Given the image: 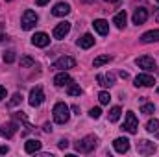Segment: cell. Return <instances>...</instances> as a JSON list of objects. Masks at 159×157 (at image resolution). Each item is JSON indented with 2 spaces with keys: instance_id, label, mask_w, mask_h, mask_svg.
I'll use <instances>...</instances> for the list:
<instances>
[{
  "instance_id": "cell-1",
  "label": "cell",
  "mask_w": 159,
  "mask_h": 157,
  "mask_svg": "<svg viewBox=\"0 0 159 157\" xmlns=\"http://www.w3.org/2000/svg\"><path fill=\"white\" fill-rule=\"evenodd\" d=\"M96 146H98V137L96 135H87V137L80 139L76 142V152H80V154H91Z\"/></svg>"
},
{
  "instance_id": "cell-2",
  "label": "cell",
  "mask_w": 159,
  "mask_h": 157,
  "mask_svg": "<svg viewBox=\"0 0 159 157\" xmlns=\"http://www.w3.org/2000/svg\"><path fill=\"white\" fill-rule=\"evenodd\" d=\"M70 109H69V105L67 104H63V102H57L56 105H54V120H56V124H67L69 122V118H70V113H69Z\"/></svg>"
},
{
  "instance_id": "cell-3",
  "label": "cell",
  "mask_w": 159,
  "mask_h": 157,
  "mask_svg": "<svg viewBox=\"0 0 159 157\" xmlns=\"http://www.w3.org/2000/svg\"><path fill=\"white\" fill-rule=\"evenodd\" d=\"M37 20H39L37 13L32 11V9H26V11L22 13V17H20V26H22V30H32V28L37 24Z\"/></svg>"
},
{
  "instance_id": "cell-4",
  "label": "cell",
  "mask_w": 159,
  "mask_h": 157,
  "mask_svg": "<svg viewBox=\"0 0 159 157\" xmlns=\"http://www.w3.org/2000/svg\"><path fill=\"white\" fill-rule=\"evenodd\" d=\"M122 129H126V131L131 133V135L137 133V129H139V120H137V117H135L133 111H128V113H126V120H124Z\"/></svg>"
},
{
  "instance_id": "cell-5",
  "label": "cell",
  "mask_w": 159,
  "mask_h": 157,
  "mask_svg": "<svg viewBox=\"0 0 159 157\" xmlns=\"http://www.w3.org/2000/svg\"><path fill=\"white\" fill-rule=\"evenodd\" d=\"M74 67H76V59L70 56H63L57 61H54V65H52V69H59V70H67V69H74Z\"/></svg>"
},
{
  "instance_id": "cell-6",
  "label": "cell",
  "mask_w": 159,
  "mask_h": 157,
  "mask_svg": "<svg viewBox=\"0 0 159 157\" xmlns=\"http://www.w3.org/2000/svg\"><path fill=\"white\" fill-rule=\"evenodd\" d=\"M28 102H30L32 107H39L41 104L44 102V92H43L41 87H34V89L30 91V98H28Z\"/></svg>"
},
{
  "instance_id": "cell-7",
  "label": "cell",
  "mask_w": 159,
  "mask_h": 157,
  "mask_svg": "<svg viewBox=\"0 0 159 157\" xmlns=\"http://www.w3.org/2000/svg\"><path fill=\"white\" fill-rule=\"evenodd\" d=\"M156 150H157V148H156V144H154L152 141L143 139V141L137 142V154H141V155H152Z\"/></svg>"
},
{
  "instance_id": "cell-8",
  "label": "cell",
  "mask_w": 159,
  "mask_h": 157,
  "mask_svg": "<svg viewBox=\"0 0 159 157\" xmlns=\"http://www.w3.org/2000/svg\"><path fill=\"white\" fill-rule=\"evenodd\" d=\"M69 32H70V22L63 20V22H59V24L54 28L52 35H54V39H65V37L69 35Z\"/></svg>"
},
{
  "instance_id": "cell-9",
  "label": "cell",
  "mask_w": 159,
  "mask_h": 157,
  "mask_svg": "<svg viewBox=\"0 0 159 157\" xmlns=\"http://www.w3.org/2000/svg\"><path fill=\"white\" fill-rule=\"evenodd\" d=\"M135 63H137V67H141V69H144V70H156V69H157L154 57H150V56H141V57L135 59Z\"/></svg>"
},
{
  "instance_id": "cell-10",
  "label": "cell",
  "mask_w": 159,
  "mask_h": 157,
  "mask_svg": "<svg viewBox=\"0 0 159 157\" xmlns=\"http://www.w3.org/2000/svg\"><path fill=\"white\" fill-rule=\"evenodd\" d=\"M32 44H34V46H39V48L48 46V44H50V37H48V34H44V32H37V34L32 37Z\"/></svg>"
},
{
  "instance_id": "cell-11",
  "label": "cell",
  "mask_w": 159,
  "mask_h": 157,
  "mask_svg": "<svg viewBox=\"0 0 159 157\" xmlns=\"http://www.w3.org/2000/svg\"><path fill=\"white\" fill-rule=\"evenodd\" d=\"M154 83H156V79L150 74H139L135 78V87H154Z\"/></svg>"
},
{
  "instance_id": "cell-12",
  "label": "cell",
  "mask_w": 159,
  "mask_h": 157,
  "mask_svg": "<svg viewBox=\"0 0 159 157\" xmlns=\"http://www.w3.org/2000/svg\"><path fill=\"white\" fill-rule=\"evenodd\" d=\"M113 148H115V152H119V154H126V152L129 150V141H128L126 137H119V139L113 141Z\"/></svg>"
},
{
  "instance_id": "cell-13",
  "label": "cell",
  "mask_w": 159,
  "mask_h": 157,
  "mask_svg": "<svg viewBox=\"0 0 159 157\" xmlns=\"http://www.w3.org/2000/svg\"><path fill=\"white\" fill-rule=\"evenodd\" d=\"M69 13H70V6H69L67 2H59V4H56L54 9H52V15H54V17H65V15H69Z\"/></svg>"
},
{
  "instance_id": "cell-14",
  "label": "cell",
  "mask_w": 159,
  "mask_h": 157,
  "mask_svg": "<svg viewBox=\"0 0 159 157\" xmlns=\"http://www.w3.org/2000/svg\"><path fill=\"white\" fill-rule=\"evenodd\" d=\"M146 19H148V9H146V7H139V9H135V13H133V24L141 26V24L146 22Z\"/></svg>"
},
{
  "instance_id": "cell-15",
  "label": "cell",
  "mask_w": 159,
  "mask_h": 157,
  "mask_svg": "<svg viewBox=\"0 0 159 157\" xmlns=\"http://www.w3.org/2000/svg\"><path fill=\"white\" fill-rule=\"evenodd\" d=\"M41 148H43V142L37 141V139H30V141H26V144H24L26 154H37V152H41Z\"/></svg>"
},
{
  "instance_id": "cell-16",
  "label": "cell",
  "mask_w": 159,
  "mask_h": 157,
  "mask_svg": "<svg viewBox=\"0 0 159 157\" xmlns=\"http://www.w3.org/2000/svg\"><path fill=\"white\" fill-rule=\"evenodd\" d=\"M17 129H19V128H17L15 122H7V124H4V126L0 128V133H2L6 139H11V137L17 133Z\"/></svg>"
},
{
  "instance_id": "cell-17",
  "label": "cell",
  "mask_w": 159,
  "mask_h": 157,
  "mask_svg": "<svg viewBox=\"0 0 159 157\" xmlns=\"http://www.w3.org/2000/svg\"><path fill=\"white\" fill-rule=\"evenodd\" d=\"M69 83H72V78H70V74H67L65 70L59 72V74L54 78V85H56V87H65V85H69Z\"/></svg>"
},
{
  "instance_id": "cell-18",
  "label": "cell",
  "mask_w": 159,
  "mask_h": 157,
  "mask_svg": "<svg viewBox=\"0 0 159 157\" xmlns=\"http://www.w3.org/2000/svg\"><path fill=\"white\" fill-rule=\"evenodd\" d=\"M93 26H94V30H96L100 35H107V32H109V22L104 20V19H96V20L93 22Z\"/></svg>"
},
{
  "instance_id": "cell-19",
  "label": "cell",
  "mask_w": 159,
  "mask_h": 157,
  "mask_svg": "<svg viewBox=\"0 0 159 157\" xmlns=\"http://www.w3.org/2000/svg\"><path fill=\"white\" fill-rule=\"evenodd\" d=\"M96 81L102 85V87H111L115 83V76L113 74H98L96 76Z\"/></svg>"
},
{
  "instance_id": "cell-20",
  "label": "cell",
  "mask_w": 159,
  "mask_h": 157,
  "mask_svg": "<svg viewBox=\"0 0 159 157\" xmlns=\"http://www.w3.org/2000/svg\"><path fill=\"white\" fill-rule=\"evenodd\" d=\"M126 20H128V15H126V11L122 9L120 13H117L115 17H113V24L119 28V30H122L124 26H126Z\"/></svg>"
},
{
  "instance_id": "cell-21",
  "label": "cell",
  "mask_w": 159,
  "mask_h": 157,
  "mask_svg": "<svg viewBox=\"0 0 159 157\" xmlns=\"http://www.w3.org/2000/svg\"><path fill=\"white\" fill-rule=\"evenodd\" d=\"M94 44V37L91 35V34H85V35H81V39H78V46H81V48H91Z\"/></svg>"
},
{
  "instance_id": "cell-22",
  "label": "cell",
  "mask_w": 159,
  "mask_h": 157,
  "mask_svg": "<svg viewBox=\"0 0 159 157\" xmlns=\"http://www.w3.org/2000/svg\"><path fill=\"white\" fill-rule=\"evenodd\" d=\"M141 41L143 43H156V41H159V30H150V32L143 34Z\"/></svg>"
},
{
  "instance_id": "cell-23",
  "label": "cell",
  "mask_w": 159,
  "mask_h": 157,
  "mask_svg": "<svg viewBox=\"0 0 159 157\" xmlns=\"http://www.w3.org/2000/svg\"><path fill=\"white\" fill-rule=\"evenodd\" d=\"M67 92H69V96H80L81 94V89H80V85L78 83H69L67 85Z\"/></svg>"
},
{
  "instance_id": "cell-24",
  "label": "cell",
  "mask_w": 159,
  "mask_h": 157,
  "mask_svg": "<svg viewBox=\"0 0 159 157\" xmlns=\"http://www.w3.org/2000/svg\"><path fill=\"white\" fill-rule=\"evenodd\" d=\"M113 57L111 56H98L94 61H93V65H94V69H98V67H102V65H106V63H109Z\"/></svg>"
},
{
  "instance_id": "cell-25",
  "label": "cell",
  "mask_w": 159,
  "mask_h": 157,
  "mask_svg": "<svg viewBox=\"0 0 159 157\" xmlns=\"http://www.w3.org/2000/svg\"><path fill=\"white\" fill-rule=\"evenodd\" d=\"M122 115V109H120L119 105H115V107H111V111H109V122H117Z\"/></svg>"
},
{
  "instance_id": "cell-26",
  "label": "cell",
  "mask_w": 159,
  "mask_h": 157,
  "mask_svg": "<svg viewBox=\"0 0 159 157\" xmlns=\"http://www.w3.org/2000/svg\"><path fill=\"white\" fill-rule=\"evenodd\" d=\"M146 129L150 131V133H156L159 129V120L157 118H152V120H148V124H146Z\"/></svg>"
},
{
  "instance_id": "cell-27",
  "label": "cell",
  "mask_w": 159,
  "mask_h": 157,
  "mask_svg": "<svg viewBox=\"0 0 159 157\" xmlns=\"http://www.w3.org/2000/svg\"><path fill=\"white\" fill-rule=\"evenodd\" d=\"M34 65H35V61H34L30 56H22V57H20V67L30 69V67H34Z\"/></svg>"
},
{
  "instance_id": "cell-28",
  "label": "cell",
  "mask_w": 159,
  "mask_h": 157,
  "mask_svg": "<svg viewBox=\"0 0 159 157\" xmlns=\"http://www.w3.org/2000/svg\"><path fill=\"white\" fill-rule=\"evenodd\" d=\"M98 100H100V104H102V105H106V104H109V100H111V96H109V92H106V91H102V92L98 94Z\"/></svg>"
},
{
  "instance_id": "cell-29",
  "label": "cell",
  "mask_w": 159,
  "mask_h": 157,
  "mask_svg": "<svg viewBox=\"0 0 159 157\" xmlns=\"http://www.w3.org/2000/svg\"><path fill=\"white\" fill-rule=\"evenodd\" d=\"M156 111V105L154 104H144L143 107H141V113H144V115H152Z\"/></svg>"
},
{
  "instance_id": "cell-30",
  "label": "cell",
  "mask_w": 159,
  "mask_h": 157,
  "mask_svg": "<svg viewBox=\"0 0 159 157\" xmlns=\"http://www.w3.org/2000/svg\"><path fill=\"white\" fill-rule=\"evenodd\" d=\"M4 61H6V63H13V61H15V52H13V50H7V52L4 54Z\"/></svg>"
},
{
  "instance_id": "cell-31",
  "label": "cell",
  "mask_w": 159,
  "mask_h": 157,
  "mask_svg": "<svg viewBox=\"0 0 159 157\" xmlns=\"http://www.w3.org/2000/svg\"><path fill=\"white\" fill-rule=\"evenodd\" d=\"M100 115H102V109H100V107H93V109L89 111V117L91 118H100Z\"/></svg>"
},
{
  "instance_id": "cell-32",
  "label": "cell",
  "mask_w": 159,
  "mask_h": 157,
  "mask_svg": "<svg viewBox=\"0 0 159 157\" xmlns=\"http://www.w3.org/2000/svg\"><path fill=\"white\" fill-rule=\"evenodd\" d=\"M20 100H22V96H20L19 92H17V94H13V98H11V102H9V105L13 107V105H17V104H19Z\"/></svg>"
},
{
  "instance_id": "cell-33",
  "label": "cell",
  "mask_w": 159,
  "mask_h": 157,
  "mask_svg": "<svg viewBox=\"0 0 159 157\" xmlns=\"http://www.w3.org/2000/svg\"><path fill=\"white\" fill-rule=\"evenodd\" d=\"M57 146H59V150H67V148H69V141H67V139H61Z\"/></svg>"
},
{
  "instance_id": "cell-34",
  "label": "cell",
  "mask_w": 159,
  "mask_h": 157,
  "mask_svg": "<svg viewBox=\"0 0 159 157\" xmlns=\"http://www.w3.org/2000/svg\"><path fill=\"white\" fill-rule=\"evenodd\" d=\"M2 98H6V87L0 85V100H2Z\"/></svg>"
},
{
  "instance_id": "cell-35",
  "label": "cell",
  "mask_w": 159,
  "mask_h": 157,
  "mask_svg": "<svg viewBox=\"0 0 159 157\" xmlns=\"http://www.w3.org/2000/svg\"><path fill=\"white\" fill-rule=\"evenodd\" d=\"M43 129H44L46 133H50V131H52V126H50V124H44V126H43Z\"/></svg>"
},
{
  "instance_id": "cell-36",
  "label": "cell",
  "mask_w": 159,
  "mask_h": 157,
  "mask_svg": "<svg viewBox=\"0 0 159 157\" xmlns=\"http://www.w3.org/2000/svg\"><path fill=\"white\" fill-rule=\"evenodd\" d=\"M7 152H9L7 146H0V154H7Z\"/></svg>"
},
{
  "instance_id": "cell-37",
  "label": "cell",
  "mask_w": 159,
  "mask_h": 157,
  "mask_svg": "<svg viewBox=\"0 0 159 157\" xmlns=\"http://www.w3.org/2000/svg\"><path fill=\"white\" fill-rule=\"evenodd\" d=\"M50 0H37V6H46Z\"/></svg>"
},
{
  "instance_id": "cell-38",
  "label": "cell",
  "mask_w": 159,
  "mask_h": 157,
  "mask_svg": "<svg viewBox=\"0 0 159 157\" xmlns=\"http://www.w3.org/2000/svg\"><path fill=\"white\" fill-rule=\"evenodd\" d=\"M120 78H122V79H128V72H124V70H122V72H120Z\"/></svg>"
},
{
  "instance_id": "cell-39",
  "label": "cell",
  "mask_w": 159,
  "mask_h": 157,
  "mask_svg": "<svg viewBox=\"0 0 159 157\" xmlns=\"http://www.w3.org/2000/svg\"><path fill=\"white\" fill-rule=\"evenodd\" d=\"M72 111H74L76 115H80V107H78V105H74V107H72Z\"/></svg>"
},
{
  "instance_id": "cell-40",
  "label": "cell",
  "mask_w": 159,
  "mask_h": 157,
  "mask_svg": "<svg viewBox=\"0 0 159 157\" xmlns=\"http://www.w3.org/2000/svg\"><path fill=\"white\" fill-rule=\"evenodd\" d=\"M106 2H111V4H115V2H119V0H106Z\"/></svg>"
},
{
  "instance_id": "cell-41",
  "label": "cell",
  "mask_w": 159,
  "mask_h": 157,
  "mask_svg": "<svg viewBox=\"0 0 159 157\" xmlns=\"http://www.w3.org/2000/svg\"><path fill=\"white\" fill-rule=\"evenodd\" d=\"M157 22H159V13H157Z\"/></svg>"
},
{
  "instance_id": "cell-42",
  "label": "cell",
  "mask_w": 159,
  "mask_h": 157,
  "mask_svg": "<svg viewBox=\"0 0 159 157\" xmlns=\"http://www.w3.org/2000/svg\"><path fill=\"white\" fill-rule=\"evenodd\" d=\"M6 2H11V0H6Z\"/></svg>"
},
{
  "instance_id": "cell-43",
  "label": "cell",
  "mask_w": 159,
  "mask_h": 157,
  "mask_svg": "<svg viewBox=\"0 0 159 157\" xmlns=\"http://www.w3.org/2000/svg\"><path fill=\"white\" fill-rule=\"evenodd\" d=\"M157 92H159V89H157Z\"/></svg>"
},
{
  "instance_id": "cell-44",
  "label": "cell",
  "mask_w": 159,
  "mask_h": 157,
  "mask_svg": "<svg viewBox=\"0 0 159 157\" xmlns=\"http://www.w3.org/2000/svg\"><path fill=\"white\" fill-rule=\"evenodd\" d=\"M157 2H159V0H157Z\"/></svg>"
}]
</instances>
